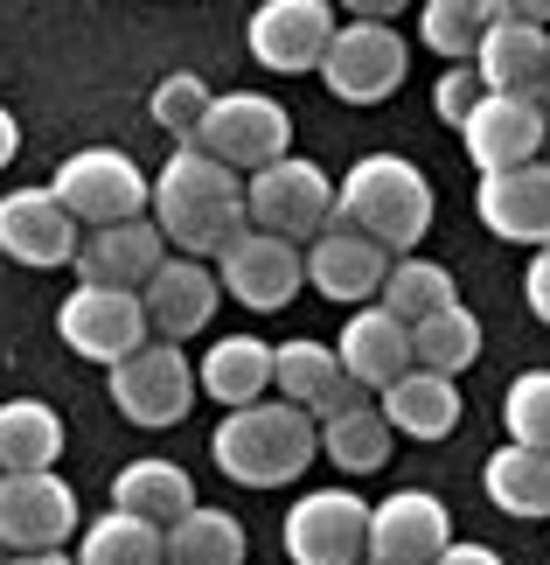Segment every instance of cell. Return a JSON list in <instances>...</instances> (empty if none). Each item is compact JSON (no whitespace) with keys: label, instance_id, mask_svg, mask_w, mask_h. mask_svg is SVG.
Wrapping results in <instances>:
<instances>
[{"label":"cell","instance_id":"obj_24","mask_svg":"<svg viewBox=\"0 0 550 565\" xmlns=\"http://www.w3.org/2000/svg\"><path fill=\"white\" fill-rule=\"evenodd\" d=\"M195 391L216 398L224 412L258 405L272 391V342L266 335H224V342H209V356L195 363Z\"/></svg>","mask_w":550,"mask_h":565},{"label":"cell","instance_id":"obj_8","mask_svg":"<svg viewBox=\"0 0 550 565\" xmlns=\"http://www.w3.org/2000/svg\"><path fill=\"white\" fill-rule=\"evenodd\" d=\"M112 405L133 426H182L195 412V363L182 356V342H140L133 356L112 363Z\"/></svg>","mask_w":550,"mask_h":565},{"label":"cell","instance_id":"obj_7","mask_svg":"<svg viewBox=\"0 0 550 565\" xmlns=\"http://www.w3.org/2000/svg\"><path fill=\"white\" fill-rule=\"evenodd\" d=\"M411 71V42L390 21H335L321 56V84L342 105H384Z\"/></svg>","mask_w":550,"mask_h":565},{"label":"cell","instance_id":"obj_17","mask_svg":"<svg viewBox=\"0 0 550 565\" xmlns=\"http://www.w3.org/2000/svg\"><path fill=\"white\" fill-rule=\"evenodd\" d=\"M216 300H224L216 273L203 266V258H182V252H168L161 266H153V279L140 287V308H147L153 342H188V335H203L209 321H216Z\"/></svg>","mask_w":550,"mask_h":565},{"label":"cell","instance_id":"obj_34","mask_svg":"<svg viewBox=\"0 0 550 565\" xmlns=\"http://www.w3.org/2000/svg\"><path fill=\"white\" fill-rule=\"evenodd\" d=\"M481 29H488V0H425V8H418V35L446 63H467Z\"/></svg>","mask_w":550,"mask_h":565},{"label":"cell","instance_id":"obj_23","mask_svg":"<svg viewBox=\"0 0 550 565\" xmlns=\"http://www.w3.org/2000/svg\"><path fill=\"white\" fill-rule=\"evenodd\" d=\"M377 412L390 433H405V440H446L460 426V377H439V371H405L398 384L377 391Z\"/></svg>","mask_w":550,"mask_h":565},{"label":"cell","instance_id":"obj_4","mask_svg":"<svg viewBox=\"0 0 550 565\" xmlns=\"http://www.w3.org/2000/svg\"><path fill=\"white\" fill-rule=\"evenodd\" d=\"M335 216V175L306 154H279L266 168L245 175V224L251 231H272L285 245H306L321 237V224Z\"/></svg>","mask_w":550,"mask_h":565},{"label":"cell","instance_id":"obj_43","mask_svg":"<svg viewBox=\"0 0 550 565\" xmlns=\"http://www.w3.org/2000/svg\"><path fill=\"white\" fill-rule=\"evenodd\" d=\"M0 565H77V558H63V552H8Z\"/></svg>","mask_w":550,"mask_h":565},{"label":"cell","instance_id":"obj_5","mask_svg":"<svg viewBox=\"0 0 550 565\" xmlns=\"http://www.w3.org/2000/svg\"><path fill=\"white\" fill-rule=\"evenodd\" d=\"M147 189H153V175L126 154V147H77V154L56 168V182H50V195L77 216L84 231L147 216Z\"/></svg>","mask_w":550,"mask_h":565},{"label":"cell","instance_id":"obj_10","mask_svg":"<svg viewBox=\"0 0 550 565\" xmlns=\"http://www.w3.org/2000/svg\"><path fill=\"white\" fill-rule=\"evenodd\" d=\"M216 287H224L230 300H245L251 315H279L285 300L306 287V258H300V245L245 224L224 252H216Z\"/></svg>","mask_w":550,"mask_h":565},{"label":"cell","instance_id":"obj_29","mask_svg":"<svg viewBox=\"0 0 550 565\" xmlns=\"http://www.w3.org/2000/svg\"><path fill=\"white\" fill-rule=\"evenodd\" d=\"M63 454V419L42 398H8L0 405V475H35L56 468Z\"/></svg>","mask_w":550,"mask_h":565},{"label":"cell","instance_id":"obj_27","mask_svg":"<svg viewBox=\"0 0 550 565\" xmlns=\"http://www.w3.org/2000/svg\"><path fill=\"white\" fill-rule=\"evenodd\" d=\"M481 489H488V503L502 516H522V524H537V516H550V454L537 447H495L488 468H481Z\"/></svg>","mask_w":550,"mask_h":565},{"label":"cell","instance_id":"obj_9","mask_svg":"<svg viewBox=\"0 0 550 565\" xmlns=\"http://www.w3.org/2000/svg\"><path fill=\"white\" fill-rule=\"evenodd\" d=\"M84 524L77 489L56 468L0 475V552H63V537Z\"/></svg>","mask_w":550,"mask_h":565},{"label":"cell","instance_id":"obj_15","mask_svg":"<svg viewBox=\"0 0 550 565\" xmlns=\"http://www.w3.org/2000/svg\"><path fill=\"white\" fill-rule=\"evenodd\" d=\"M327 35H335V0H266L245 29L258 71H279V77L321 71Z\"/></svg>","mask_w":550,"mask_h":565},{"label":"cell","instance_id":"obj_33","mask_svg":"<svg viewBox=\"0 0 550 565\" xmlns=\"http://www.w3.org/2000/svg\"><path fill=\"white\" fill-rule=\"evenodd\" d=\"M77 565H161V531L126 510H105L98 524H84Z\"/></svg>","mask_w":550,"mask_h":565},{"label":"cell","instance_id":"obj_46","mask_svg":"<svg viewBox=\"0 0 550 565\" xmlns=\"http://www.w3.org/2000/svg\"><path fill=\"white\" fill-rule=\"evenodd\" d=\"M0 558H8V552H0Z\"/></svg>","mask_w":550,"mask_h":565},{"label":"cell","instance_id":"obj_36","mask_svg":"<svg viewBox=\"0 0 550 565\" xmlns=\"http://www.w3.org/2000/svg\"><path fill=\"white\" fill-rule=\"evenodd\" d=\"M209 98H216V92H209L195 71H174V77L153 84V126H168L174 147H188L195 126H203V113H209Z\"/></svg>","mask_w":550,"mask_h":565},{"label":"cell","instance_id":"obj_37","mask_svg":"<svg viewBox=\"0 0 550 565\" xmlns=\"http://www.w3.org/2000/svg\"><path fill=\"white\" fill-rule=\"evenodd\" d=\"M481 92H488V84L474 77V63H446V77L432 84V113L446 119V126H460V119H467L474 105H481Z\"/></svg>","mask_w":550,"mask_h":565},{"label":"cell","instance_id":"obj_39","mask_svg":"<svg viewBox=\"0 0 550 565\" xmlns=\"http://www.w3.org/2000/svg\"><path fill=\"white\" fill-rule=\"evenodd\" d=\"M488 21H522V29H550V0H488Z\"/></svg>","mask_w":550,"mask_h":565},{"label":"cell","instance_id":"obj_11","mask_svg":"<svg viewBox=\"0 0 550 565\" xmlns=\"http://www.w3.org/2000/svg\"><path fill=\"white\" fill-rule=\"evenodd\" d=\"M56 335L71 342L84 363H105V371H112L119 356H133L140 342H153L140 294H119V287H77V294H63Z\"/></svg>","mask_w":550,"mask_h":565},{"label":"cell","instance_id":"obj_12","mask_svg":"<svg viewBox=\"0 0 550 565\" xmlns=\"http://www.w3.org/2000/svg\"><path fill=\"white\" fill-rule=\"evenodd\" d=\"M453 545V516L432 489H390L384 503H369L363 558L369 565H432Z\"/></svg>","mask_w":550,"mask_h":565},{"label":"cell","instance_id":"obj_3","mask_svg":"<svg viewBox=\"0 0 550 565\" xmlns=\"http://www.w3.org/2000/svg\"><path fill=\"white\" fill-rule=\"evenodd\" d=\"M432 210H439L432 182L418 175V161H405V154H363L342 175V189H335V216L356 224L363 237H377L390 258H405V252L425 245Z\"/></svg>","mask_w":550,"mask_h":565},{"label":"cell","instance_id":"obj_26","mask_svg":"<svg viewBox=\"0 0 550 565\" xmlns=\"http://www.w3.org/2000/svg\"><path fill=\"white\" fill-rule=\"evenodd\" d=\"M112 510L140 516V524H153V531H168L182 510H195V482H188L182 461H161V454H147V461H133V468L112 475Z\"/></svg>","mask_w":550,"mask_h":565},{"label":"cell","instance_id":"obj_14","mask_svg":"<svg viewBox=\"0 0 550 565\" xmlns=\"http://www.w3.org/2000/svg\"><path fill=\"white\" fill-rule=\"evenodd\" d=\"M306 287L327 294L335 308H369L390 273V252L377 245V237H363L356 224H342V216H327L321 237H306Z\"/></svg>","mask_w":550,"mask_h":565},{"label":"cell","instance_id":"obj_30","mask_svg":"<svg viewBox=\"0 0 550 565\" xmlns=\"http://www.w3.org/2000/svg\"><path fill=\"white\" fill-rule=\"evenodd\" d=\"M481 350H488V335H481V315L467 308V300H453V308H439V315H425V321L411 329V356H418V371H439V377L474 371Z\"/></svg>","mask_w":550,"mask_h":565},{"label":"cell","instance_id":"obj_25","mask_svg":"<svg viewBox=\"0 0 550 565\" xmlns=\"http://www.w3.org/2000/svg\"><path fill=\"white\" fill-rule=\"evenodd\" d=\"M467 63H474V77L488 84V92L537 98L543 92V29H522V21H488Z\"/></svg>","mask_w":550,"mask_h":565},{"label":"cell","instance_id":"obj_45","mask_svg":"<svg viewBox=\"0 0 550 565\" xmlns=\"http://www.w3.org/2000/svg\"><path fill=\"white\" fill-rule=\"evenodd\" d=\"M537 161H550V113H543V154Z\"/></svg>","mask_w":550,"mask_h":565},{"label":"cell","instance_id":"obj_18","mask_svg":"<svg viewBox=\"0 0 550 565\" xmlns=\"http://www.w3.org/2000/svg\"><path fill=\"white\" fill-rule=\"evenodd\" d=\"M460 147L481 175L495 168H522L543 154V105L537 98H509V92H481V105L460 119Z\"/></svg>","mask_w":550,"mask_h":565},{"label":"cell","instance_id":"obj_44","mask_svg":"<svg viewBox=\"0 0 550 565\" xmlns=\"http://www.w3.org/2000/svg\"><path fill=\"white\" fill-rule=\"evenodd\" d=\"M537 105L550 113V29H543V92H537Z\"/></svg>","mask_w":550,"mask_h":565},{"label":"cell","instance_id":"obj_19","mask_svg":"<svg viewBox=\"0 0 550 565\" xmlns=\"http://www.w3.org/2000/svg\"><path fill=\"white\" fill-rule=\"evenodd\" d=\"M474 210L502 245H550V161H522V168H495L474 189Z\"/></svg>","mask_w":550,"mask_h":565},{"label":"cell","instance_id":"obj_32","mask_svg":"<svg viewBox=\"0 0 550 565\" xmlns=\"http://www.w3.org/2000/svg\"><path fill=\"white\" fill-rule=\"evenodd\" d=\"M321 426V461H335L342 475H369V468H384L390 461V440L398 433L384 426V412L377 405H348V412H327V419H314Z\"/></svg>","mask_w":550,"mask_h":565},{"label":"cell","instance_id":"obj_47","mask_svg":"<svg viewBox=\"0 0 550 565\" xmlns=\"http://www.w3.org/2000/svg\"><path fill=\"white\" fill-rule=\"evenodd\" d=\"M363 565H369V558H363Z\"/></svg>","mask_w":550,"mask_h":565},{"label":"cell","instance_id":"obj_38","mask_svg":"<svg viewBox=\"0 0 550 565\" xmlns=\"http://www.w3.org/2000/svg\"><path fill=\"white\" fill-rule=\"evenodd\" d=\"M522 300H530V315L550 329V245H537L530 258V273H522Z\"/></svg>","mask_w":550,"mask_h":565},{"label":"cell","instance_id":"obj_1","mask_svg":"<svg viewBox=\"0 0 550 565\" xmlns=\"http://www.w3.org/2000/svg\"><path fill=\"white\" fill-rule=\"evenodd\" d=\"M147 216L182 258H209L245 231V175L209 161L203 147H174L147 189Z\"/></svg>","mask_w":550,"mask_h":565},{"label":"cell","instance_id":"obj_35","mask_svg":"<svg viewBox=\"0 0 550 565\" xmlns=\"http://www.w3.org/2000/svg\"><path fill=\"white\" fill-rule=\"evenodd\" d=\"M502 426H509L516 447L550 454V371H522L509 391H502Z\"/></svg>","mask_w":550,"mask_h":565},{"label":"cell","instance_id":"obj_40","mask_svg":"<svg viewBox=\"0 0 550 565\" xmlns=\"http://www.w3.org/2000/svg\"><path fill=\"white\" fill-rule=\"evenodd\" d=\"M432 565H509V558H502L495 545H474V537H453V545L439 552Z\"/></svg>","mask_w":550,"mask_h":565},{"label":"cell","instance_id":"obj_20","mask_svg":"<svg viewBox=\"0 0 550 565\" xmlns=\"http://www.w3.org/2000/svg\"><path fill=\"white\" fill-rule=\"evenodd\" d=\"M161 258H168V237L153 231V216H126V224H98V231H84V245H77L71 266H77L84 287L140 294Z\"/></svg>","mask_w":550,"mask_h":565},{"label":"cell","instance_id":"obj_28","mask_svg":"<svg viewBox=\"0 0 550 565\" xmlns=\"http://www.w3.org/2000/svg\"><path fill=\"white\" fill-rule=\"evenodd\" d=\"M161 565H245V524L230 510L195 503L161 531Z\"/></svg>","mask_w":550,"mask_h":565},{"label":"cell","instance_id":"obj_31","mask_svg":"<svg viewBox=\"0 0 550 565\" xmlns=\"http://www.w3.org/2000/svg\"><path fill=\"white\" fill-rule=\"evenodd\" d=\"M453 273L439 266V258H425V252H405V258H390V273H384V287H377V308L384 315H398L405 329H418L425 315H439V308H453Z\"/></svg>","mask_w":550,"mask_h":565},{"label":"cell","instance_id":"obj_21","mask_svg":"<svg viewBox=\"0 0 550 565\" xmlns=\"http://www.w3.org/2000/svg\"><path fill=\"white\" fill-rule=\"evenodd\" d=\"M272 391H279L285 405H300L306 419H327V412H348V405H363V398H369L363 384H348V377H342L335 342H314V335L279 342V350H272Z\"/></svg>","mask_w":550,"mask_h":565},{"label":"cell","instance_id":"obj_42","mask_svg":"<svg viewBox=\"0 0 550 565\" xmlns=\"http://www.w3.org/2000/svg\"><path fill=\"white\" fill-rule=\"evenodd\" d=\"M21 154V126H14V113H8V105H0V168H8Z\"/></svg>","mask_w":550,"mask_h":565},{"label":"cell","instance_id":"obj_6","mask_svg":"<svg viewBox=\"0 0 550 565\" xmlns=\"http://www.w3.org/2000/svg\"><path fill=\"white\" fill-rule=\"evenodd\" d=\"M188 147H203L209 161H224V168H237V175H251V168L293 154V119H285V105L266 98V92H216Z\"/></svg>","mask_w":550,"mask_h":565},{"label":"cell","instance_id":"obj_22","mask_svg":"<svg viewBox=\"0 0 550 565\" xmlns=\"http://www.w3.org/2000/svg\"><path fill=\"white\" fill-rule=\"evenodd\" d=\"M342 377L348 384H363L369 398H377L384 384H398L405 371H418V356H411V329L398 315H384L377 300H369V308H356L342 321Z\"/></svg>","mask_w":550,"mask_h":565},{"label":"cell","instance_id":"obj_13","mask_svg":"<svg viewBox=\"0 0 550 565\" xmlns=\"http://www.w3.org/2000/svg\"><path fill=\"white\" fill-rule=\"evenodd\" d=\"M369 503L356 489H314L285 510V558L293 565H363Z\"/></svg>","mask_w":550,"mask_h":565},{"label":"cell","instance_id":"obj_2","mask_svg":"<svg viewBox=\"0 0 550 565\" xmlns=\"http://www.w3.org/2000/svg\"><path fill=\"white\" fill-rule=\"evenodd\" d=\"M209 454H216V468H224L230 482L285 489V482H300V475L321 461V426L306 419L300 405H285V398H258V405H237V412L216 419Z\"/></svg>","mask_w":550,"mask_h":565},{"label":"cell","instance_id":"obj_41","mask_svg":"<svg viewBox=\"0 0 550 565\" xmlns=\"http://www.w3.org/2000/svg\"><path fill=\"white\" fill-rule=\"evenodd\" d=\"M335 8H342L348 21H398L411 0H335Z\"/></svg>","mask_w":550,"mask_h":565},{"label":"cell","instance_id":"obj_16","mask_svg":"<svg viewBox=\"0 0 550 565\" xmlns=\"http://www.w3.org/2000/svg\"><path fill=\"white\" fill-rule=\"evenodd\" d=\"M77 245H84V224L50 189H8L0 195V252H8L14 266H35V273L71 266Z\"/></svg>","mask_w":550,"mask_h":565}]
</instances>
